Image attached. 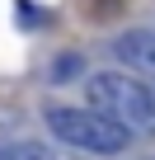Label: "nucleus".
Here are the masks:
<instances>
[{"instance_id": "1", "label": "nucleus", "mask_w": 155, "mask_h": 160, "mask_svg": "<svg viewBox=\"0 0 155 160\" xmlns=\"http://www.w3.org/2000/svg\"><path fill=\"white\" fill-rule=\"evenodd\" d=\"M85 94H90V108L113 118L118 127L127 132H155V94L141 75H127V71H94L85 80Z\"/></svg>"}, {"instance_id": "2", "label": "nucleus", "mask_w": 155, "mask_h": 160, "mask_svg": "<svg viewBox=\"0 0 155 160\" xmlns=\"http://www.w3.org/2000/svg\"><path fill=\"white\" fill-rule=\"evenodd\" d=\"M42 118H47V127H52L66 146H80V151H94V155H122V151L132 146V132L118 127L113 118L94 113V108H75V104L47 99V104H42Z\"/></svg>"}, {"instance_id": "3", "label": "nucleus", "mask_w": 155, "mask_h": 160, "mask_svg": "<svg viewBox=\"0 0 155 160\" xmlns=\"http://www.w3.org/2000/svg\"><path fill=\"white\" fill-rule=\"evenodd\" d=\"M113 57L127 66V75H155V28H132L113 42Z\"/></svg>"}, {"instance_id": "4", "label": "nucleus", "mask_w": 155, "mask_h": 160, "mask_svg": "<svg viewBox=\"0 0 155 160\" xmlns=\"http://www.w3.org/2000/svg\"><path fill=\"white\" fill-rule=\"evenodd\" d=\"M0 160H61L52 146H42V141H0Z\"/></svg>"}, {"instance_id": "5", "label": "nucleus", "mask_w": 155, "mask_h": 160, "mask_svg": "<svg viewBox=\"0 0 155 160\" xmlns=\"http://www.w3.org/2000/svg\"><path fill=\"white\" fill-rule=\"evenodd\" d=\"M80 66H85V61L75 57V52H70V57H56V61H52V80H70V75H80Z\"/></svg>"}, {"instance_id": "6", "label": "nucleus", "mask_w": 155, "mask_h": 160, "mask_svg": "<svg viewBox=\"0 0 155 160\" xmlns=\"http://www.w3.org/2000/svg\"><path fill=\"white\" fill-rule=\"evenodd\" d=\"M141 160H155V155H141Z\"/></svg>"}, {"instance_id": "7", "label": "nucleus", "mask_w": 155, "mask_h": 160, "mask_svg": "<svg viewBox=\"0 0 155 160\" xmlns=\"http://www.w3.org/2000/svg\"><path fill=\"white\" fill-rule=\"evenodd\" d=\"M150 94H155V85H150Z\"/></svg>"}]
</instances>
